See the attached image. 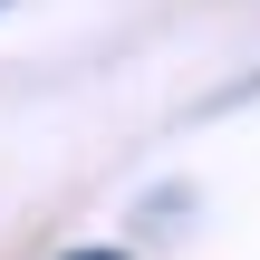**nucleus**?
Returning <instances> with one entry per match:
<instances>
[{
    "mask_svg": "<svg viewBox=\"0 0 260 260\" xmlns=\"http://www.w3.org/2000/svg\"><path fill=\"white\" fill-rule=\"evenodd\" d=\"M77 260H116V251H77Z\"/></svg>",
    "mask_w": 260,
    "mask_h": 260,
    "instance_id": "nucleus-1",
    "label": "nucleus"
}]
</instances>
